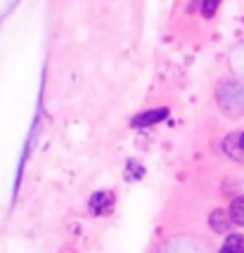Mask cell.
<instances>
[{
    "mask_svg": "<svg viewBox=\"0 0 244 253\" xmlns=\"http://www.w3.org/2000/svg\"><path fill=\"white\" fill-rule=\"evenodd\" d=\"M111 204H114V194L111 192H98L90 199V211L95 215H102V213H107L111 209Z\"/></svg>",
    "mask_w": 244,
    "mask_h": 253,
    "instance_id": "cell-1",
    "label": "cell"
},
{
    "mask_svg": "<svg viewBox=\"0 0 244 253\" xmlns=\"http://www.w3.org/2000/svg\"><path fill=\"white\" fill-rule=\"evenodd\" d=\"M168 116V109H152V111H145V114H140V116H135L133 119V126H152V123H159V121H164Z\"/></svg>",
    "mask_w": 244,
    "mask_h": 253,
    "instance_id": "cell-2",
    "label": "cell"
},
{
    "mask_svg": "<svg viewBox=\"0 0 244 253\" xmlns=\"http://www.w3.org/2000/svg\"><path fill=\"white\" fill-rule=\"evenodd\" d=\"M211 227L216 232H228V227H230V222H233V218H230V213H225V211H213L211 213Z\"/></svg>",
    "mask_w": 244,
    "mask_h": 253,
    "instance_id": "cell-3",
    "label": "cell"
},
{
    "mask_svg": "<svg viewBox=\"0 0 244 253\" xmlns=\"http://www.w3.org/2000/svg\"><path fill=\"white\" fill-rule=\"evenodd\" d=\"M221 253H244V237L242 234H230L223 244Z\"/></svg>",
    "mask_w": 244,
    "mask_h": 253,
    "instance_id": "cell-4",
    "label": "cell"
},
{
    "mask_svg": "<svg viewBox=\"0 0 244 253\" xmlns=\"http://www.w3.org/2000/svg\"><path fill=\"white\" fill-rule=\"evenodd\" d=\"M230 218H233V222H240V225H244V197L235 199L233 206H230Z\"/></svg>",
    "mask_w": 244,
    "mask_h": 253,
    "instance_id": "cell-5",
    "label": "cell"
},
{
    "mask_svg": "<svg viewBox=\"0 0 244 253\" xmlns=\"http://www.w3.org/2000/svg\"><path fill=\"white\" fill-rule=\"evenodd\" d=\"M218 2H221V0H204V17H213Z\"/></svg>",
    "mask_w": 244,
    "mask_h": 253,
    "instance_id": "cell-6",
    "label": "cell"
},
{
    "mask_svg": "<svg viewBox=\"0 0 244 253\" xmlns=\"http://www.w3.org/2000/svg\"><path fill=\"white\" fill-rule=\"evenodd\" d=\"M240 149H242V152H244V132H242V135H240Z\"/></svg>",
    "mask_w": 244,
    "mask_h": 253,
    "instance_id": "cell-7",
    "label": "cell"
}]
</instances>
